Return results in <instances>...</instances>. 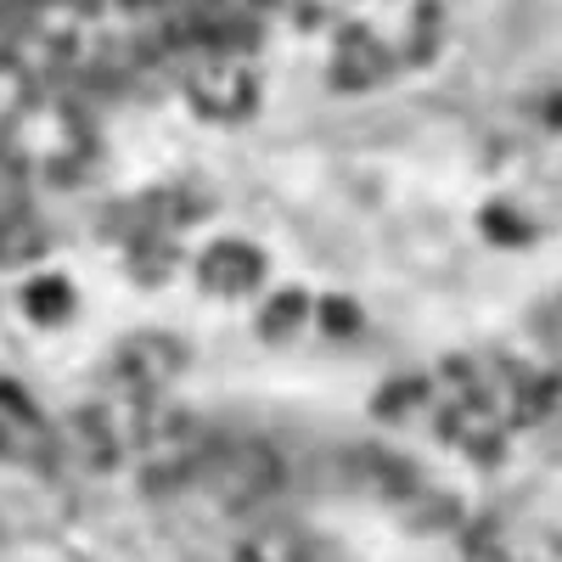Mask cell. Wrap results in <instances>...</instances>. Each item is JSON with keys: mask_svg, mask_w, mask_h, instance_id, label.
<instances>
[{"mask_svg": "<svg viewBox=\"0 0 562 562\" xmlns=\"http://www.w3.org/2000/svg\"><path fill=\"white\" fill-rule=\"evenodd\" d=\"M333 74H338L344 90H360V85H378V79L389 74V57H383V45L371 40L366 29H349V34L338 40V63H333Z\"/></svg>", "mask_w": 562, "mask_h": 562, "instance_id": "4", "label": "cell"}, {"mask_svg": "<svg viewBox=\"0 0 562 562\" xmlns=\"http://www.w3.org/2000/svg\"><path fill=\"white\" fill-rule=\"evenodd\" d=\"M281 479H288V467H281L276 445L265 439H237V445H220L203 467V484L209 495L225 506V512H248V506H265Z\"/></svg>", "mask_w": 562, "mask_h": 562, "instance_id": "1", "label": "cell"}, {"mask_svg": "<svg viewBox=\"0 0 562 562\" xmlns=\"http://www.w3.org/2000/svg\"><path fill=\"white\" fill-rule=\"evenodd\" d=\"M29 254H40V225L29 214H0V265H23Z\"/></svg>", "mask_w": 562, "mask_h": 562, "instance_id": "6", "label": "cell"}, {"mask_svg": "<svg viewBox=\"0 0 562 562\" xmlns=\"http://www.w3.org/2000/svg\"><path fill=\"white\" fill-rule=\"evenodd\" d=\"M23 304H29V315L40 321V326H52V321H68V310H74V288L63 276H45V281H34V288L23 293Z\"/></svg>", "mask_w": 562, "mask_h": 562, "instance_id": "5", "label": "cell"}, {"mask_svg": "<svg viewBox=\"0 0 562 562\" xmlns=\"http://www.w3.org/2000/svg\"><path fill=\"white\" fill-rule=\"evenodd\" d=\"M299 310H304V299H299V293H281V299H276V304L265 310L259 333H265V338H288L293 326H299Z\"/></svg>", "mask_w": 562, "mask_h": 562, "instance_id": "7", "label": "cell"}, {"mask_svg": "<svg viewBox=\"0 0 562 562\" xmlns=\"http://www.w3.org/2000/svg\"><path fill=\"white\" fill-rule=\"evenodd\" d=\"M321 321H326V326H338V333H355V326H360V315L349 310V299H333V304L321 310Z\"/></svg>", "mask_w": 562, "mask_h": 562, "instance_id": "8", "label": "cell"}, {"mask_svg": "<svg viewBox=\"0 0 562 562\" xmlns=\"http://www.w3.org/2000/svg\"><path fill=\"white\" fill-rule=\"evenodd\" d=\"M265 281V254L254 243H214L198 259V288L214 299H248Z\"/></svg>", "mask_w": 562, "mask_h": 562, "instance_id": "3", "label": "cell"}, {"mask_svg": "<svg viewBox=\"0 0 562 562\" xmlns=\"http://www.w3.org/2000/svg\"><path fill=\"white\" fill-rule=\"evenodd\" d=\"M186 97L203 119H220V124H237L259 108V85H254V68L237 63V57H209L203 68H192L186 79Z\"/></svg>", "mask_w": 562, "mask_h": 562, "instance_id": "2", "label": "cell"}]
</instances>
